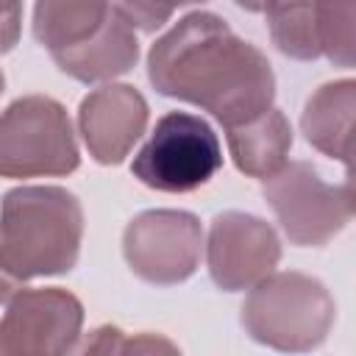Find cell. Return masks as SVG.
<instances>
[{
    "mask_svg": "<svg viewBox=\"0 0 356 356\" xmlns=\"http://www.w3.org/2000/svg\"><path fill=\"white\" fill-rule=\"evenodd\" d=\"M33 39L81 83L111 81L139 61L136 31L111 0H36Z\"/></svg>",
    "mask_w": 356,
    "mask_h": 356,
    "instance_id": "2",
    "label": "cell"
},
{
    "mask_svg": "<svg viewBox=\"0 0 356 356\" xmlns=\"http://www.w3.org/2000/svg\"><path fill=\"white\" fill-rule=\"evenodd\" d=\"M3 86H6V78H3V70H0V92H3Z\"/></svg>",
    "mask_w": 356,
    "mask_h": 356,
    "instance_id": "20",
    "label": "cell"
},
{
    "mask_svg": "<svg viewBox=\"0 0 356 356\" xmlns=\"http://www.w3.org/2000/svg\"><path fill=\"white\" fill-rule=\"evenodd\" d=\"M122 256L136 278L153 286L186 281L203 256V228L192 211L150 209L136 214L122 234Z\"/></svg>",
    "mask_w": 356,
    "mask_h": 356,
    "instance_id": "9",
    "label": "cell"
},
{
    "mask_svg": "<svg viewBox=\"0 0 356 356\" xmlns=\"http://www.w3.org/2000/svg\"><path fill=\"white\" fill-rule=\"evenodd\" d=\"M86 353H128V350H175L172 342L161 339V337H150V334H139V337H128L120 328L103 325L97 331H92V339H86V345L81 348Z\"/></svg>",
    "mask_w": 356,
    "mask_h": 356,
    "instance_id": "16",
    "label": "cell"
},
{
    "mask_svg": "<svg viewBox=\"0 0 356 356\" xmlns=\"http://www.w3.org/2000/svg\"><path fill=\"white\" fill-rule=\"evenodd\" d=\"M225 139L239 172L250 178H270L286 164L292 147V125L281 108L270 106L253 120L225 128Z\"/></svg>",
    "mask_w": 356,
    "mask_h": 356,
    "instance_id": "14",
    "label": "cell"
},
{
    "mask_svg": "<svg viewBox=\"0 0 356 356\" xmlns=\"http://www.w3.org/2000/svg\"><path fill=\"white\" fill-rule=\"evenodd\" d=\"M147 81L159 95L192 103L225 128L267 111L275 97L267 56L209 11L186 14L156 39Z\"/></svg>",
    "mask_w": 356,
    "mask_h": 356,
    "instance_id": "1",
    "label": "cell"
},
{
    "mask_svg": "<svg viewBox=\"0 0 356 356\" xmlns=\"http://www.w3.org/2000/svg\"><path fill=\"white\" fill-rule=\"evenodd\" d=\"M22 28V0H0V53L14 50Z\"/></svg>",
    "mask_w": 356,
    "mask_h": 356,
    "instance_id": "17",
    "label": "cell"
},
{
    "mask_svg": "<svg viewBox=\"0 0 356 356\" xmlns=\"http://www.w3.org/2000/svg\"><path fill=\"white\" fill-rule=\"evenodd\" d=\"M83 239V209L61 186H17L0 206V259L22 278L64 275Z\"/></svg>",
    "mask_w": 356,
    "mask_h": 356,
    "instance_id": "3",
    "label": "cell"
},
{
    "mask_svg": "<svg viewBox=\"0 0 356 356\" xmlns=\"http://www.w3.org/2000/svg\"><path fill=\"white\" fill-rule=\"evenodd\" d=\"M78 128L97 164H120L147 128V100L136 86L106 83L81 100Z\"/></svg>",
    "mask_w": 356,
    "mask_h": 356,
    "instance_id": "12",
    "label": "cell"
},
{
    "mask_svg": "<svg viewBox=\"0 0 356 356\" xmlns=\"http://www.w3.org/2000/svg\"><path fill=\"white\" fill-rule=\"evenodd\" d=\"M239 8H245V11H264V6L270 3V0H234Z\"/></svg>",
    "mask_w": 356,
    "mask_h": 356,
    "instance_id": "19",
    "label": "cell"
},
{
    "mask_svg": "<svg viewBox=\"0 0 356 356\" xmlns=\"http://www.w3.org/2000/svg\"><path fill=\"white\" fill-rule=\"evenodd\" d=\"M264 200L286 239L300 248L331 242L353 217L350 181L328 184L309 161H289L264 178Z\"/></svg>",
    "mask_w": 356,
    "mask_h": 356,
    "instance_id": "7",
    "label": "cell"
},
{
    "mask_svg": "<svg viewBox=\"0 0 356 356\" xmlns=\"http://www.w3.org/2000/svg\"><path fill=\"white\" fill-rule=\"evenodd\" d=\"M242 328L275 350H314L325 342L337 303L325 284L306 273H270L242 303Z\"/></svg>",
    "mask_w": 356,
    "mask_h": 356,
    "instance_id": "4",
    "label": "cell"
},
{
    "mask_svg": "<svg viewBox=\"0 0 356 356\" xmlns=\"http://www.w3.org/2000/svg\"><path fill=\"white\" fill-rule=\"evenodd\" d=\"M22 284H25V281L0 259V303H8V300L22 289Z\"/></svg>",
    "mask_w": 356,
    "mask_h": 356,
    "instance_id": "18",
    "label": "cell"
},
{
    "mask_svg": "<svg viewBox=\"0 0 356 356\" xmlns=\"http://www.w3.org/2000/svg\"><path fill=\"white\" fill-rule=\"evenodd\" d=\"M273 44L295 58L325 56L337 67L356 61V0H270L264 6Z\"/></svg>",
    "mask_w": 356,
    "mask_h": 356,
    "instance_id": "8",
    "label": "cell"
},
{
    "mask_svg": "<svg viewBox=\"0 0 356 356\" xmlns=\"http://www.w3.org/2000/svg\"><path fill=\"white\" fill-rule=\"evenodd\" d=\"M111 3L125 14V19L134 28H139L145 33H156L159 28H164L170 22V17L178 8L206 3V0H111Z\"/></svg>",
    "mask_w": 356,
    "mask_h": 356,
    "instance_id": "15",
    "label": "cell"
},
{
    "mask_svg": "<svg viewBox=\"0 0 356 356\" xmlns=\"http://www.w3.org/2000/svg\"><path fill=\"white\" fill-rule=\"evenodd\" d=\"M206 264L222 292L250 289L270 275L281 259V242L270 222L248 211H222L211 220Z\"/></svg>",
    "mask_w": 356,
    "mask_h": 356,
    "instance_id": "11",
    "label": "cell"
},
{
    "mask_svg": "<svg viewBox=\"0 0 356 356\" xmlns=\"http://www.w3.org/2000/svg\"><path fill=\"white\" fill-rule=\"evenodd\" d=\"M222 167V147L214 128L189 111H167L142 150L134 156L131 172L156 192H192L209 184Z\"/></svg>",
    "mask_w": 356,
    "mask_h": 356,
    "instance_id": "6",
    "label": "cell"
},
{
    "mask_svg": "<svg viewBox=\"0 0 356 356\" xmlns=\"http://www.w3.org/2000/svg\"><path fill=\"white\" fill-rule=\"evenodd\" d=\"M353 111H356V81L339 78L331 83H323L303 108L300 128L306 134V142L348 164L350 161V134H353Z\"/></svg>",
    "mask_w": 356,
    "mask_h": 356,
    "instance_id": "13",
    "label": "cell"
},
{
    "mask_svg": "<svg viewBox=\"0 0 356 356\" xmlns=\"http://www.w3.org/2000/svg\"><path fill=\"white\" fill-rule=\"evenodd\" d=\"M83 325L81 300L61 289H19L0 317V356L8 353H70Z\"/></svg>",
    "mask_w": 356,
    "mask_h": 356,
    "instance_id": "10",
    "label": "cell"
},
{
    "mask_svg": "<svg viewBox=\"0 0 356 356\" xmlns=\"http://www.w3.org/2000/svg\"><path fill=\"white\" fill-rule=\"evenodd\" d=\"M81 153L67 108L47 95L14 100L0 114V175L44 178L67 175Z\"/></svg>",
    "mask_w": 356,
    "mask_h": 356,
    "instance_id": "5",
    "label": "cell"
}]
</instances>
